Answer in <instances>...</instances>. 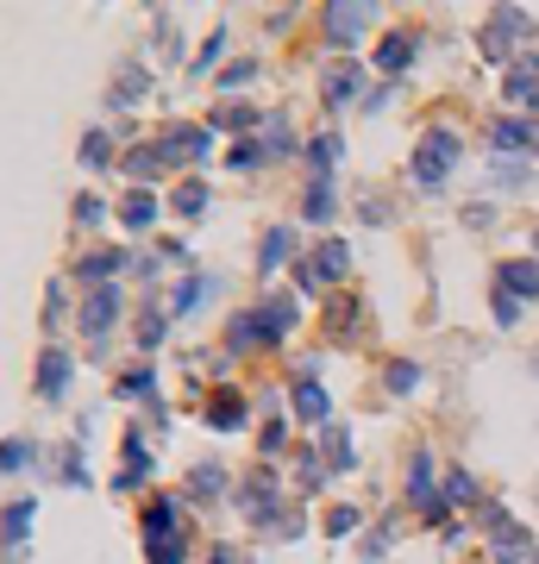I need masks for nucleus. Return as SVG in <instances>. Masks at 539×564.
Instances as JSON below:
<instances>
[{
  "instance_id": "1",
  "label": "nucleus",
  "mask_w": 539,
  "mask_h": 564,
  "mask_svg": "<svg viewBox=\"0 0 539 564\" xmlns=\"http://www.w3.org/2000/svg\"><path fill=\"white\" fill-rule=\"evenodd\" d=\"M458 157H464V138L452 126H433L414 145V182H420V188H439V182L458 170Z\"/></svg>"
},
{
  "instance_id": "33",
  "label": "nucleus",
  "mask_w": 539,
  "mask_h": 564,
  "mask_svg": "<svg viewBox=\"0 0 539 564\" xmlns=\"http://www.w3.org/2000/svg\"><path fill=\"white\" fill-rule=\"evenodd\" d=\"M220 483H226V477H220L213 464H195V477H188V489H195V495H220Z\"/></svg>"
},
{
  "instance_id": "3",
  "label": "nucleus",
  "mask_w": 539,
  "mask_h": 564,
  "mask_svg": "<svg viewBox=\"0 0 539 564\" xmlns=\"http://www.w3.org/2000/svg\"><path fill=\"white\" fill-rule=\"evenodd\" d=\"M520 38H534V20H527L520 7H502V13H495V20H489V26L477 32V51H483L489 63H509Z\"/></svg>"
},
{
  "instance_id": "14",
  "label": "nucleus",
  "mask_w": 539,
  "mask_h": 564,
  "mask_svg": "<svg viewBox=\"0 0 539 564\" xmlns=\"http://www.w3.org/2000/svg\"><path fill=\"white\" fill-rule=\"evenodd\" d=\"M63 383H70V352H45V364H38V395H45V402H57V395H63Z\"/></svg>"
},
{
  "instance_id": "27",
  "label": "nucleus",
  "mask_w": 539,
  "mask_h": 564,
  "mask_svg": "<svg viewBox=\"0 0 539 564\" xmlns=\"http://www.w3.org/2000/svg\"><path fill=\"white\" fill-rule=\"evenodd\" d=\"M358 63H345V70H333V76H327V101H352V95H358Z\"/></svg>"
},
{
  "instance_id": "39",
  "label": "nucleus",
  "mask_w": 539,
  "mask_h": 564,
  "mask_svg": "<svg viewBox=\"0 0 539 564\" xmlns=\"http://www.w3.org/2000/svg\"><path fill=\"white\" fill-rule=\"evenodd\" d=\"M226 163H232V170H257V163H264V151H257V145H232Z\"/></svg>"
},
{
  "instance_id": "28",
  "label": "nucleus",
  "mask_w": 539,
  "mask_h": 564,
  "mask_svg": "<svg viewBox=\"0 0 539 564\" xmlns=\"http://www.w3.org/2000/svg\"><path fill=\"white\" fill-rule=\"evenodd\" d=\"M145 88H151V76H145V70H138V63H132L126 76L113 82V107H126V101H138V95H145Z\"/></svg>"
},
{
  "instance_id": "29",
  "label": "nucleus",
  "mask_w": 539,
  "mask_h": 564,
  "mask_svg": "<svg viewBox=\"0 0 539 564\" xmlns=\"http://www.w3.org/2000/svg\"><path fill=\"white\" fill-rule=\"evenodd\" d=\"M126 170H132L138 182H157V176H163V151H151V145H145V151L126 157Z\"/></svg>"
},
{
  "instance_id": "22",
  "label": "nucleus",
  "mask_w": 539,
  "mask_h": 564,
  "mask_svg": "<svg viewBox=\"0 0 539 564\" xmlns=\"http://www.w3.org/2000/svg\"><path fill=\"white\" fill-rule=\"evenodd\" d=\"M339 151H345V138H339V132H320V138L308 145V163L320 170V176H327V170L339 163Z\"/></svg>"
},
{
  "instance_id": "12",
  "label": "nucleus",
  "mask_w": 539,
  "mask_h": 564,
  "mask_svg": "<svg viewBox=\"0 0 539 564\" xmlns=\"http://www.w3.org/2000/svg\"><path fill=\"white\" fill-rule=\"evenodd\" d=\"M295 414H302V420H314V427H327V414H333V402H327V389H320V377H302V383H295Z\"/></svg>"
},
{
  "instance_id": "43",
  "label": "nucleus",
  "mask_w": 539,
  "mask_h": 564,
  "mask_svg": "<svg viewBox=\"0 0 539 564\" xmlns=\"http://www.w3.org/2000/svg\"><path fill=\"white\" fill-rule=\"evenodd\" d=\"M283 420H270V427H264V452H270V458H277V452H283Z\"/></svg>"
},
{
  "instance_id": "21",
  "label": "nucleus",
  "mask_w": 539,
  "mask_h": 564,
  "mask_svg": "<svg viewBox=\"0 0 539 564\" xmlns=\"http://www.w3.org/2000/svg\"><path fill=\"white\" fill-rule=\"evenodd\" d=\"M120 220H126L132 232H145L157 220V195H145V188H132L126 195V207H120Z\"/></svg>"
},
{
  "instance_id": "32",
  "label": "nucleus",
  "mask_w": 539,
  "mask_h": 564,
  "mask_svg": "<svg viewBox=\"0 0 539 564\" xmlns=\"http://www.w3.org/2000/svg\"><path fill=\"white\" fill-rule=\"evenodd\" d=\"M470 495H477V483H470L464 470H452V477H445V508H464Z\"/></svg>"
},
{
  "instance_id": "18",
  "label": "nucleus",
  "mask_w": 539,
  "mask_h": 564,
  "mask_svg": "<svg viewBox=\"0 0 539 564\" xmlns=\"http://www.w3.org/2000/svg\"><path fill=\"white\" fill-rule=\"evenodd\" d=\"M126 270V252H95L82 257V282H95V289H107V277H120Z\"/></svg>"
},
{
  "instance_id": "30",
  "label": "nucleus",
  "mask_w": 539,
  "mask_h": 564,
  "mask_svg": "<svg viewBox=\"0 0 539 564\" xmlns=\"http://www.w3.org/2000/svg\"><path fill=\"white\" fill-rule=\"evenodd\" d=\"M207 289H213V282H207V277H188V282H182V289H176V302H170V308H176V314H195V302H201Z\"/></svg>"
},
{
  "instance_id": "45",
  "label": "nucleus",
  "mask_w": 539,
  "mask_h": 564,
  "mask_svg": "<svg viewBox=\"0 0 539 564\" xmlns=\"http://www.w3.org/2000/svg\"><path fill=\"white\" fill-rule=\"evenodd\" d=\"M45 320H51V327L63 320V282H51V308H45Z\"/></svg>"
},
{
  "instance_id": "24",
  "label": "nucleus",
  "mask_w": 539,
  "mask_h": 564,
  "mask_svg": "<svg viewBox=\"0 0 539 564\" xmlns=\"http://www.w3.org/2000/svg\"><path fill=\"white\" fill-rule=\"evenodd\" d=\"M302 213H308L314 226H320V220H333V213H339V201H333V182H314V188H308V207H302Z\"/></svg>"
},
{
  "instance_id": "34",
  "label": "nucleus",
  "mask_w": 539,
  "mask_h": 564,
  "mask_svg": "<svg viewBox=\"0 0 539 564\" xmlns=\"http://www.w3.org/2000/svg\"><path fill=\"white\" fill-rule=\"evenodd\" d=\"M514 320H520V295L495 289V327H514Z\"/></svg>"
},
{
  "instance_id": "47",
  "label": "nucleus",
  "mask_w": 539,
  "mask_h": 564,
  "mask_svg": "<svg viewBox=\"0 0 539 564\" xmlns=\"http://www.w3.org/2000/svg\"><path fill=\"white\" fill-rule=\"evenodd\" d=\"M534 252H539V226H534Z\"/></svg>"
},
{
  "instance_id": "9",
  "label": "nucleus",
  "mask_w": 539,
  "mask_h": 564,
  "mask_svg": "<svg viewBox=\"0 0 539 564\" xmlns=\"http://www.w3.org/2000/svg\"><path fill=\"white\" fill-rule=\"evenodd\" d=\"M370 20H377V7H327V38H333V45H352Z\"/></svg>"
},
{
  "instance_id": "23",
  "label": "nucleus",
  "mask_w": 539,
  "mask_h": 564,
  "mask_svg": "<svg viewBox=\"0 0 539 564\" xmlns=\"http://www.w3.org/2000/svg\"><path fill=\"white\" fill-rule=\"evenodd\" d=\"M320 458L333 464V470H352V464H358V458H352V439L339 433V427H327V439H320Z\"/></svg>"
},
{
  "instance_id": "17",
  "label": "nucleus",
  "mask_w": 539,
  "mask_h": 564,
  "mask_svg": "<svg viewBox=\"0 0 539 564\" xmlns=\"http://www.w3.org/2000/svg\"><path fill=\"white\" fill-rule=\"evenodd\" d=\"M207 427H213V433H238V427H245V402H238V395H213Z\"/></svg>"
},
{
  "instance_id": "40",
  "label": "nucleus",
  "mask_w": 539,
  "mask_h": 564,
  "mask_svg": "<svg viewBox=\"0 0 539 564\" xmlns=\"http://www.w3.org/2000/svg\"><path fill=\"white\" fill-rule=\"evenodd\" d=\"M76 220H82V226H101V220H107V207L95 201V195H82V201H76Z\"/></svg>"
},
{
  "instance_id": "10",
  "label": "nucleus",
  "mask_w": 539,
  "mask_h": 564,
  "mask_svg": "<svg viewBox=\"0 0 539 564\" xmlns=\"http://www.w3.org/2000/svg\"><path fill=\"white\" fill-rule=\"evenodd\" d=\"M113 314H120V295H113V289H95V295L82 302V333L101 339L107 327H113Z\"/></svg>"
},
{
  "instance_id": "4",
  "label": "nucleus",
  "mask_w": 539,
  "mask_h": 564,
  "mask_svg": "<svg viewBox=\"0 0 539 564\" xmlns=\"http://www.w3.org/2000/svg\"><path fill=\"white\" fill-rule=\"evenodd\" d=\"M483 527H489V552L502 564H520L527 552H534V539H527V527H514L509 508H483Z\"/></svg>"
},
{
  "instance_id": "25",
  "label": "nucleus",
  "mask_w": 539,
  "mask_h": 564,
  "mask_svg": "<svg viewBox=\"0 0 539 564\" xmlns=\"http://www.w3.org/2000/svg\"><path fill=\"white\" fill-rule=\"evenodd\" d=\"M289 245H295V232H289V226L264 232V257H257V263H264V270H277V263H289Z\"/></svg>"
},
{
  "instance_id": "19",
  "label": "nucleus",
  "mask_w": 539,
  "mask_h": 564,
  "mask_svg": "<svg viewBox=\"0 0 539 564\" xmlns=\"http://www.w3.org/2000/svg\"><path fill=\"white\" fill-rule=\"evenodd\" d=\"M32 508L38 502H7V559H20V539L32 534Z\"/></svg>"
},
{
  "instance_id": "36",
  "label": "nucleus",
  "mask_w": 539,
  "mask_h": 564,
  "mask_svg": "<svg viewBox=\"0 0 539 564\" xmlns=\"http://www.w3.org/2000/svg\"><path fill=\"white\" fill-rule=\"evenodd\" d=\"M120 395H151V364H138L132 377H120Z\"/></svg>"
},
{
  "instance_id": "41",
  "label": "nucleus",
  "mask_w": 539,
  "mask_h": 564,
  "mask_svg": "<svg viewBox=\"0 0 539 564\" xmlns=\"http://www.w3.org/2000/svg\"><path fill=\"white\" fill-rule=\"evenodd\" d=\"M82 163H95V170L107 163V138H101V132H88V145H82Z\"/></svg>"
},
{
  "instance_id": "31",
  "label": "nucleus",
  "mask_w": 539,
  "mask_h": 564,
  "mask_svg": "<svg viewBox=\"0 0 539 564\" xmlns=\"http://www.w3.org/2000/svg\"><path fill=\"white\" fill-rule=\"evenodd\" d=\"M383 383L395 389V395H408V389L420 383V364H408V358H402V364H389V377H383Z\"/></svg>"
},
{
  "instance_id": "26",
  "label": "nucleus",
  "mask_w": 539,
  "mask_h": 564,
  "mask_svg": "<svg viewBox=\"0 0 539 564\" xmlns=\"http://www.w3.org/2000/svg\"><path fill=\"white\" fill-rule=\"evenodd\" d=\"M176 213H188V220H195V213H207V182L201 176H188L176 188Z\"/></svg>"
},
{
  "instance_id": "38",
  "label": "nucleus",
  "mask_w": 539,
  "mask_h": 564,
  "mask_svg": "<svg viewBox=\"0 0 539 564\" xmlns=\"http://www.w3.org/2000/svg\"><path fill=\"white\" fill-rule=\"evenodd\" d=\"M213 126H257V113H252V107H220V113H213Z\"/></svg>"
},
{
  "instance_id": "8",
  "label": "nucleus",
  "mask_w": 539,
  "mask_h": 564,
  "mask_svg": "<svg viewBox=\"0 0 539 564\" xmlns=\"http://www.w3.org/2000/svg\"><path fill=\"white\" fill-rule=\"evenodd\" d=\"M151 477V452H145V439H126V452H120V470H113V489L132 495V489H145Z\"/></svg>"
},
{
  "instance_id": "44",
  "label": "nucleus",
  "mask_w": 539,
  "mask_h": 564,
  "mask_svg": "<svg viewBox=\"0 0 539 564\" xmlns=\"http://www.w3.org/2000/svg\"><path fill=\"white\" fill-rule=\"evenodd\" d=\"M252 76H257V63H232V70H226V88H245Z\"/></svg>"
},
{
  "instance_id": "11",
  "label": "nucleus",
  "mask_w": 539,
  "mask_h": 564,
  "mask_svg": "<svg viewBox=\"0 0 539 564\" xmlns=\"http://www.w3.org/2000/svg\"><path fill=\"white\" fill-rule=\"evenodd\" d=\"M252 320H257V339H264V345H277V339L295 327V302H264Z\"/></svg>"
},
{
  "instance_id": "16",
  "label": "nucleus",
  "mask_w": 539,
  "mask_h": 564,
  "mask_svg": "<svg viewBox=\"0 0 539 564\" xmlns=\"http://www.w3.org/2000/svg\"><path fill=\"white\" fill-rule=\"evenodd\" d=\"M502 289H509V295H520V302H534V295H539V263H520V257H514V263H502Z\"/></svg>"
},
{
  "instance_id": "6",
  "label": "nucleus",
  "mask_w": 539,
  "mask_h": 564,
  "mask_svg": "<svg viewBox=\"0 0 539 564\" xmlns=\"http://www.w3.org/2000/svg\"><path fill=\"white\" fill-rule=\"evenodd\" d=\"M157 151L170 157V163H207V132L201 126H170Z\"/></svg>"
},
{
  "instance_id": "5",
  "label": "nucleus",
  "mask_w": 539,
  "mask_h": 564,
  "mask_svg": "<svg viewBox=\"0 0 539 564\" xmlns=\"http://www.w3.org/2000/svg\"><path fill=\"white\" fill-rule=\"evenodd\" d=\"M408 502L427 514V520L445 514V495H439V483H433V458H414L408 464Z\"/></svg>"
},
{
  "instance_id": "37",
  "label": "nucleus",
  "mask_w": 539,
  "mask_h": 564,
  "mask_svg": "<svg viewBox=\"0 0 539 564\" xmlns=\"http://www.w3.org/2000/svg\"><path fill=\"white\" fill-rule=\"evenodd\" d=\"M0 464H7V470H26V464H32V439H7V458H0Z\"/></svg>"
},
{
  "instance_id": "35",
  "label": "nucleus",
  "mask_w": 539,
  "mask_h": 564,
  "mask_svg": "<svg viewBox=\"0 0 539 564\" xmlns=\"http://www.w3.org/2000/svg\"><path fill=\"white\" fill-rule=\"evenodd\" d=\"M163 327H170V314H145V320H138V345L151 352L157 339H163Z\"/></svg>"
},
{
  "instance_id": "42",
  "label": "nucleus",
  "mask_w": 539,
  "mask_h": 564,
  "mask_svg": "<svg viewBox=\"0 0 539 564\" xmlns=\"http://www.w3.org/2000/svg\"><path fill=\"white\" fill-rule=\"evenodd\" d=\"M358 527V508H333L327 514V534H352Z\"/></svg>"
},
{
  "instance_id": "2",
  "label": "nucleus",
  "mask_w": 539,
  "mask_h": 564,
  "mask_svg": "<svg viewBox=\"0 0 539 564\" xmlns=\"http://www.w3.org/2000/svg\"><path fill=\"white\" fill-rule=\"evenodd\" d=\"M145 552L151 564H182V502L176 495H163L145 508Z\"/></svg>"
},
{
  "instance_id": "15",
  "label": "nucleus",
  "mask_w": 539,
  "mask_h": 564,
  "mask_svg": "<svg viewBox=\"0 0 539 564\" xmlns=\"http://www.w3.org/2000/svg\"><path fill=\"white\" fill-rule=\"evenodd\" d=\"M414 57V32H389L383 45H377V70H389V76H402Z\"/></svg>"
},
{
  "instance_id": "7",
  "label": "nucleus",
  "mask_w": 539,
  "mask_h": 564,
  "mask_svg": "<svg viewBox=\"0 0 539 564\" xmlns=\"http://www.w3.org/2000/svg\"><path fill=\"white\" fill-rule=\"evenodd\" d=\"M345 245H320V252L308 257V263H302V289H327V282H339L345 277Z\"/></svg>"
},
{
  "instance_id": "13",
  "label": "nucleus",
  "mask_w": 539,
  "mask_h": 564,
  "mask_svg": "<svg viewBox=\"0 0 539 564\" xmlns=\"http://www.w3.org/2000/svg\"><path fill=\"white\" fill-rule=\"evenodd\" d=\"M489 138H495L502 151H534V145H539V126H534V120H495V126H489Z\"/></svg>"
},
{
  "instance_id": "46",
  "label": "nucleus",
  "mask_w": 539,
  "mask_h": 564,
  "mask_svg": "<svg viewBox=\"0 0 539 564\" xmlns=\"http://www.w3.org/2000/svg\"><path fill=\"white\" fill-rule=\"evenodd\" d=\"M213 564H238V552H213Z\"/></svg>"
},
{
  "instance_id": "20",
  "label": "nucleus",
  "mask_w": 539,
  "mask_h": 564,
  "mask_svg": "<svg viewBox=\"0 0 539 564\" xmlns=\"http://www.w3.org/2000/svg\"><path fill=\"white\" fill-rule=\"evenodd\" d=\"M509 101L514 107H539V63L527 57V70H514L509 76Z\"/></svg>"
}]
</instances>
